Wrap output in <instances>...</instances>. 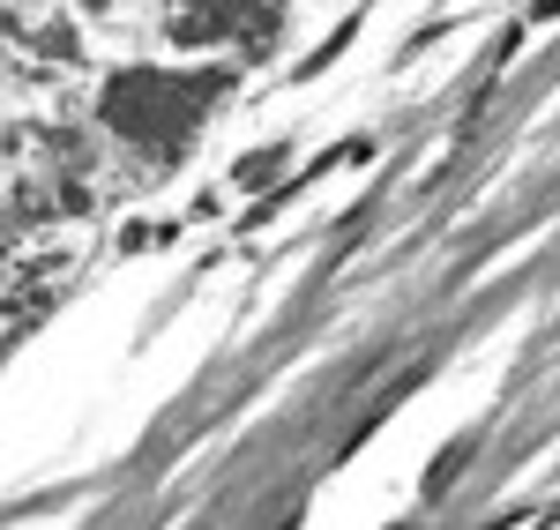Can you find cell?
<instances>
[{"mask_svg": "<svg viewBox=\"0 0 560 530\" xmlns=\"http://www.w3.org/2000/svg\"><path fill=\"white\" fill-rule=\"evenodd\" d=\"M277 15L284 0H173L165 8V31L179 45H240V52H261L277 38Z\"/></svg>", "mask_w": 560, "mask_h": 530, "instance_id": "7a4b0ae2", "label": "cell"}, {"mask_svg": "<svg viewBox=\"0 0 560 530\" xmlns=\"http://www.w3.org/2000/svg\"><path fill=\"white\" fill-rule=\"evenodd\" d=\"M217 97V75H179V68H128V75H113L105 83V128L128 134L135 150H150V157H179L187 150V134L202 128V113H210Z\"/></svg>", "mask_w": 560, "mask_h": 530, "instance_id": "6da1fadb", "label": "cell"}]
</instances>
